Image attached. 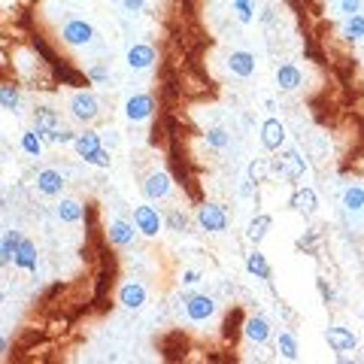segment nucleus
Listing matches in <instances>:
<instances>
[{"mask_svg": "<svg viewBox=\"0 0 364 364\" xmlns=\"http://www.w3.org/2000/svg\"><path fill=\"white\" fill-rule=\"evenodd\" d=\"M67 113L73 122H79V125H91V122H98L100 115V100L94 91H73L67 98Z\"/></svg>", "mask_w": 364, "mask_h": 364, "instance_id": "obj_1", "label": "nucleus"}, {"mask_svg": "<svg viewBox=\"0 0 364 364\" xmlns=\"http://www.w3.org/2000/svg\"><path fill=\"white\" fill-rule=\"evenodd\" d=\"M271 167H273V173H280V177L288 182H297L307 173V161H304L301 152H295V149H280L276 158H271Z\"/></svg>", "mask_w": 364, "mask_h": 364, "instance_id": "obj_2", "label": "nucleus"}, {"mask_svg": "<svg viewBox=\"0 0 364 364\" xmlns=\"http://www.w3.org/2000/svg\"><path fill=\"white\" fill-rule=\"evenodd\" d=\"M94 36H98V31H94V25L85 19H70V21H64V27H61V43L70 49L91 46Z\"/></svg>", "mask_w": 364, "mask_h": 364, "instance_id": "obj_3", "label": "nucleus"}, {"mask_svg": "<svg viewBox=\"0 0 364 364\" xmlns=\"http://www.w3.org/2000/svg\"><path fill=\"white\" fill-rule=\"evenodd\" d=\"M134 225L143 237H158L164 228V216L152 203H137L134 207Z\"/></svg>", "mask_w": 364, "mask_h": 364, "instance_id": "obj_4", "label": "nucleus"}, {"mask_svg": "<svg viewBox=\"0 0 364 364\" xmlns=\"http://www.w3.org/2000/svg\"><path fill=\"white\" fill-rule=\"evenodd\" d=\"M198 225L207 234H222V231L228 228V213H225V207H218V203H201Z\"/></svg>", "mask_w": 364, "mask_h": 364, "instance_id": "obj_5", "label": "nucleus"}, {"mask_svg": "<svg viewBox=\"0 0 364 364\" xmlns=\"http://www.w3.org/2000/svg\"><path fill=\"white\" fill-rule=\"evenodd\" d=\"M152 113H155V100H152V94L137 91L125 100V119L130 122V125H140V122L152 119Z\"/></svg>", "mask_w": 364, "mask_h": 364, "instance_id": "obj_6", "label": "nucleus"}, {"mask_svg": "<svg viewBox=\"0 0 364 364\" xmlns=\"http://www.w3.org/2000/svg\"><path fill=\"white\" fill-rule=\"evenodd\" d=\"M170 192H173L170 173L152 170L149 177L143 179V194H146V201H167V198H170Z\"/></svg>", "mask_w": 364, "mask_h": 364, "instance_id": "obj_7", "label": "nucleus"}, {"mask_svg": "<svg viewBox=\"0 0 364 364\" xmlns=\"http://www.w3.org/2000/svg\"><path fill=\"white\" fill-rule=\"evenodd\" d=\"M185 316H188V322H194V325L209 322V319L216 316V297H209V295H192L185 301Z\"/></svg>", "mask_w": 364, "mask_h": 364, "instance_id": "obj_8", "label": "nucleus"}, {"mask_svg": "<svg viewBox=\"0 0 364 364\" xmlns=\"http://www.w3.org/2000/svg\"><path fill=\"white\" fill-rule=\"evenodd\" d=\"M34 128H36V134L43 137V140H49L52 143L55 140V134L61 130V119H58V113L52 106H36L34 109Z\"/></svg>", "mask_w": 364, "mask_h": 364, "instance_id": "obj_9", "label": "nucleus"}, {"mask_svg": "<svg viewBox=\"0 0 364 364\" xmlns=\"http://www.w3.org/2000/svg\"><path fill=\"white\" fill-rule=\"evenodd\" d=\"M325 340L334 352H352L359 346V337H355L352 328H343V325H331L325 328Z\"/></svg>", "mask_w": 364, "mask_h": 364, "instance_id": "obj_10", "label": "nucleus"}, {"mask_svg": "<svg viewBox=\"0 0 364 364\" xmlns=\"http://www.w3.org/2000/svg\"><path fill=\"white\" fill-rule=\"evenodd\" d=\"M286 137H288L286 125L280 119H264V125H261V146L267 152H280L286 146Z\"/></svg>", "mask_w": 364, "mask_h": 364, "instance_id": "obj_11", "label": "nucleus"}, {"mask_svg": "<svg viewBox=\"0 0 364 364\" xmlns=\"http://www.w3.org/2000/svg\"><path fill=\"white\" fill-rule=\"evenodd\" d=\"M115 297H119L122 307L134 312V310H140L146 304V286H143V282H137V280H128V282H122V286H119V295H115Z\"/></svg>", "mask_w": 364, "mask_h": 364, "instance_id": "obj_12", "label": "nucleus"}, {"mask_svg": "<svg viewBox=\"0 0 364 364\" xmlns=\"http://www.w3.org/2000/svg\"><path fill=\"white\" fill-rule=\"evenodd\" d=\"M125 64L128 70H149L152 64H155V49L149 46V43H134V46L125 52Z\"/></svg>", "mask_w": 364, "mask_h": 364, "instance_id": "obj_13", "label": "nucleus"}, {"mask_svg": "<svg viewBox=\"0 0 364 364\" xmlns=\"http://www.w3.org/2000/svg\"><path fill=\"white\" fill-rule=\"evenodd\" d=\"M36 192H40L43 198H58V194L64 192V173L52 170V167L40 170L36 173Z\"/></svg>", "mask_w": 364, "mask_h": 364, "instance_id": "obj_14", "label": "nucleus"}, {"mask_svg": "<svg viewBox=\"0 0 364 364\" xmlns=\"http://www.w3.org/2000/svg\"><path fill=\"white\" fill-rule=\"evenodd\" d=\"M137 234H140L137 225L125 222V218H113V222L106 225V237H109V243H113V246H130Z\"/></svg>", "mask_w": 364, "mask_h": 364, "instance_id": "obj_15", "label": "nucleus"}, {"mask_svg": "<svg viewBox=\"0 0 364 364\" xmlns=\"http://www.w3.org/2000/svg\"><path fill=\"white\" fill-rule=\"evenodd\" d=\"M340 203H343L346 216H364V182H349L340 194Z\"/></svg>", "mask_w": 364, "mask_h": 364, "instance_id": "obj_16", "label": "nucleus"}, {"mask_svg": "<svg viewBox=\"0 0 364 364\" xmlns=\"http://www.w3.org/2000/svg\"><path fill=\"white\" fill-rule=\"evenodd\" d=\"M243 334H246V340L255 346H261V343H267L271 340V322H267L264 316H249L243 322Z\"/></svg>", "mask_w": 364, "mask_h": 364, "instance_id": "obj_17", "label": "nucleus"}, {"mask_svg": "<svg viewBox=\"0 0 364 364\" xmlns=\"http://www.w3.org/2000/svg\"><path fill=\"white\" fill-rule=\"evenodd\" d=\"M273 79H276V85H280V91H297L304 82V73L297 70V64H280Z\"/></svg>", "mask_w": 364, "mask_h": 364, "instance_id": "obj_18", "label": "nucleus"}, {"mask_svg": "<svg viewBox=\"0 0 364 364\" xmlns=\"http://www.w3.org/2000/svg\"><path fill=\"white\" fill-rule=\"evenodd\" d=\"M228 70L240 79H249L255 73V55L246 52V49H234V52L228 55Z\"/></svg>", "mask_w": 364, "mask_h": 364, "instance_id": "obj_19", "label": "nucleus"}, {"mask_svg": "<svg viewBox=\"0 0 364 364\" xmlns=\"http://www.w3.org/2000/svg\"><path fill=\"white\" fill-rule=\"evenodd\" d=\"M291 209L295 213H301V216H312L319 209V198H316V192L312 188H297L295 194H291Z\"/></svg>", "mask_w": 364, "mask_h": 364, "instance_id": "obj_20", "label": "nucleus"}, {"mask_svg": "<svg viewBox=\"0 0 364 364\" xmlns=\"http://www.w3.org/2000/svg\"><path fill=\"white\" fill-rule=\"evenodd\" d=\"M271 228H273V218L267 213H258L249 225H246V237H249L252 246H258V243H264V237L271 234Z\"/></svg>", "mask_w": 364, "mask_h": 364, "instance_id": "obj_21", "label": "nucleus"}, {"mask_svg": "<svg viewBox=\"0 0 364 364\" xmlns=\"http://www.w3.org/2000/svg\"><path fill=\"white\" fill-rule=\"evenodd\" d=\"M55 216H58V222H64V225L82 222V203H79L76 198H61L58 207H55Z\"/></svg>", "mask_w": 364, "mask_h": 364, "instance_id": "obj_22", "label": "nucleus"}, {"mask_svg": "<svg viewBox=\"0 0 364 364\" xmlns=\"http://www.w3.org/2000/svg\"><path fill=\"white\" fill-rule=\"evenodd\" d=\"M100 146H104V137L98 134V130H82V134H76V140H73V149H76L79 158L91 155V152H98Z\"/></svg>", "mask_w": 364, "mask_h": 364, "instance_id": "obj_23", "label": "nucleus"}, {"mask_svg": "<svg viewBox=\"0 0 364 364\" xmlns=\"http://www.w3.org/2000/svg\"><path fill=\"white\" fill-rule=\"evenodd\" d=\"M246 273L255 276V280H264V282L271 280V264H267V258L258 249L246 255Z\"/></svg>", "mask_w": 364, "mask_h": 364, "instance_id": "obj_24", "label": "nucleus"}, {"mask_svg": "<svg viewBox=\"0 0 364 364\" xmlns=\"http://www.w3.org/2000/svg\"><path fill=\"white\" fill-rule=\"evenodd\" d=\"M16 267H21V271H36V246L25 237H21L19 252H16Z\"/></svg>", "mask_w": 364, "mask_h": 364, "instance_id": "obj_25", "label": "nucleus"}, {"mask_svg": "<svg viewBox=\"0 0 364 364\" xmlns=\"http://www.w3.org/2000/svg\"><path fill=\"white\" fill-rule=\"evenodd\" d=\"M19 231H6L3 243H0V264H16V252H19Z\"/></svg>", "mask_w": 364, "mask_h": 364, "instance_id": "obj_26", "label": "nucleus"}, {"mask_svg": "<svg viewBox=\"0 0 364 364\" xmlns=\"http://www.w3.org/2000/svg\"><path fill=\"white\" fill-rule=\"evenodd\" d=\"M276 352L282 355L286 361H297V340L291 331H280V337H276Z\"/></svg>", "mask_w": 364, "mask_h": 364, "instance_id": "obj_27", "label": "nucleus"}, {"mask_svg": "<svg viewBox=\"0 0 364 364\" xmlns=\"http://www.w3.org/2000/svg\"><path fill=\"white\" fill-rule=\"evenodd\" d=\"M21 152H25V155H31V158H40V152H43V137L36 134V128L21 130Z\"/></svg>", "mask_w": 364, "mask_h": 364, "instance_id": "obj_28", "label": "nucleus"}, {"mask_svg": "<svg viewBox=\"0 0 364 364\" xmlns=\"http://www.w3.org/2000/svg\"><path fill=\"white\" fill-rule=\"evenodd\" d=\"M267 173H273V167L267 158H255V161H249V167H246V179L249 182H264Z\"/></svg>", "mask_w": 364, "mask_h": 364, "instance_id": "obj_29", "label": "nucleus"}, {"mask_svg": "<svg viewBox=\"0 0 364 364\" xmlns=\"http://www.w3.org/2000/svg\"><path fill=\"white\" fill-rule=\"evenodd\" d=\"M164 228L173 231V234H185V231H188V216L182 213V209H170V213L164 216Z\"/></svg>", "mask_w": 364, "mask_h": 364, "instance_id": "obj_30", "label": "nucleus"}, {"mask_svg": "<svg viewBox=\"0 0 364 364\" xmlns=\"http://www.w3.org/2000/svg\"><path fill=\"white\" fill-rule=\"evenodd\" d=\"M0 106L3 113H19V89L16 85H0Z\"/></svg>", "mask_w": 364, "mask_h": 364, "instance_id": "obj_31", "label": "nucleus"}, {"mask_svg": "<svg viewBox=\"0 0 364 364\" xmlns=\"http://www.w3.org/2000/svg\"><path fill=\"white\" fill-rule=\"evenodd\" d=\"M343 34H346V40H352V43H361L364 40V16H361V12H355V16L346 19Z\"/></svg>", "mask_w": 364, "mask_h": 364, "instance_id": "obj_32", "label": "nucleus"}, {"mask_svg": "<svg viewBox=\"0 0 364 364\" xmlns=\"http://www.w3.org/2000/svg\"><path fill=\"white\" fill-rule=\"evenodd\" d=\"M203 140H207L209 149H225V146L231 143V137H228V130H225V128H209L207 134H203Z\"/></svg>", "mask_w": 364, "mask_h": 364, "instance_id": "obj_33", "label": "nucleus"}, {"mask_svg": "<svg viewBox=\"0 0 364 364\" xmlns=\"http://www.w3.org/2000/svg\"><path fill=\"white\" fill-rule=\"evenodd\" d=\"M82 161H85V164H91V167H109V164H113V155H109V149H106V146H100L98 152L85 155Z\"/></svg>", "mask_w": 364, "mask_h": 364, "instance_id": "obj_34", "label": "nucleus"}, {"mask_svg": "<svg viewBox=\"0 0 364 364\" xmlns=\"http://www.w3.org/2000/svg\"><path fill=\"white\" fill-rule=\"evenodd\" d=\"M234 12H237V19L243 21V25H249V21L255 19V16H252V3H249V0H234Z\"/></svg>", "mask_w": 364, "mask_h": 364, "instance_id": "obj_35", "label": "nucleus"}, {"mask_svg": "<svg viewBox=\"0 0 364 364\" xmlns=\"http://www.w3.org/2000/svg\"><path fill=\"white\" fill-rule=\"evenodd\" d=\"M340 12H346V19L361 12V0H340Z\"/></svg>", "mask_w": 364, "mask_h": 364, "instance_id": "obj_36", "label": "nucleus"}, {"mask_svg": "<svg viewBox=\"0 0 364 364\" xmlns=\"http://www.w3.org/2000/svg\"><path fill=\"white\" fill-rule=\"evenodd\" d=\"M122 6H125V12H143V6H146V0H122Z\"/></svg>", "mask_w": 364, "mask_h": 364, "instance_id": "obj_37", "label": "nucleus"}, {"mask_svg": "<svg viewBox=\"0 0 364 364\" xmlns=\"http://www.w3.org/2000/svg\"><path fill=\"white\" fill-rule=\"evenodd\" d=\"M89 79H91V82H106L109 73H106V67H91L89 70Z\"/></svg>", "mask_w": 364, "mask_h": 364, "instance_id": "obj_38", "label": "nucleus"}, {"mask_svg": "<svg viewBox=\"0 0 364 364\" xmlns=\"http://www.w3.org/2000/svg\"><path fill=\"white\" fill-rule=\"evenodd\" d=\"M100 137H104V146H106V149H109V146H119V130H104Z\"/></svg>", "mask_w": 364, "mask_h": 364, "instance_id": "obj_39", "label": "nucleus"}, {"mask_svg": "<svg viewBox=\"0 0 364 364\" xmlns=\"http://www.w3.org/2000/svg\"><path fill=\"white\" fill-rule=\"evenodd\" d=\"M182 282H185V286H194V282H201V273L198 271H185V273H182Z\"/></svg>", "mask_w": 364, "mask_h": 364, "instance_id": "obj_40", "label": "nucleus"}]
</instances>
